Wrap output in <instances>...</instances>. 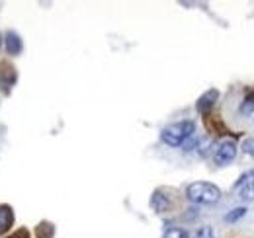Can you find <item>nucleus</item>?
<instances>
[{"label":"nucleus","mask_w":254,"mask_h":238,"mask_svg":"<svg viewBox=\"0 0 254 238\" xmlns=\"http://www.w3.org/2000/svg\"><path fill=\"white\" fill-rule=\"evenodd\" d=\"M186 197L197 205H215L221 199V189L209 181H193L186 189Z\"/></svg>","instance_id":"1"},{"label":"nucleus","mask_w":254,"mask_h":238,"mask_svg":"<svg viewBox=\"0 0 254 238\" xmlns=\"http://www.w3.org/2000/svg\"><path fill=\"white\" fill-rule=\"evenodd\" d=\"M193 133H195V123L186 119V121H178V123H172V125L164 127L160 131V139L168 147H182L188 139L193 137Z\"/></svg>","instance_id":"2"},{"label":"nucleus","mask_w":254,"mask_h":238,"mask_svg":"<svg viewBox=\"0 0 254 238\" xmlns=\"http://www.w3.org/2000/svg\"><path fill=\"white\" fill-rule=\"evenodd\" d=\"M235 193L243 201H254V170L243 174L235 183Z\"/></svg>","instance_id":"3"},{"label":"nucleus","mask_w":254,"mask_h":238,"mask_svg":"<svg viewBox=\"0 0 254 238\" xmlns=\"http://www.w3.org/2000/svg\"><path fill=\"white\" fill-rule=\"evenodd\" d=\"M235 156H237V145L233 141H223L221 145L215 149V152H213V160H215L217 166L231 164L235 160Z\"/></svg>","instance_id":"4"},{"label":"nucleus","mask_w":254,"mask_h":238,"mask_svg":"<svg viewBox=\"0 0 254 238\" xmlns=\"http://www.w3.org/2000/svg\"><path fill=\"white\" fill-rule=\"evenodd\" d=\"M16 84V68L12 64H0V86L4 92H10V88Z\"/></svg>","instance_id":"5"},{"label":"nucleus","mask_w":254,"mask_h":238,"mask_svg":"<svg viewBox=\"0 0 254 238\" xmlns=\"http://www.w3.org/2000/svg\"><path fill=\"white\" fill-rule=\"evenodd\" d=\"M217 98H219V92H217V90H207V92L197 100V112L203 114V116L209 114V110L215 106Z\"/></svg>","instance_id":"6"},{"label":"nucleus","mask_w":254,"mask_h":238,"mask_svg":"<svg viewBox=\"0 0 254 238\" xmlns=\"http://www.w3.org/2000/svg\"><path fill=\"white\" fill-rule=\"evenodd\" d=\"M14 225V213L12 207L8 205H0V237L6 235L10 231V227Z\"/></svg>","instance_id":"7"},{"label":"nucleus","mask_w":254,"mask_h":238,"mask_svg":"<svg viewBox=\"0 0 254 238\" xmlns=\"http://www.w3.org/2000/svg\"><path fill=\"white\" fill-rule=\"evenodd\" d=\"M151 205H153V209H155L157 213H166V211H170V207H172L170 199H168L166 195H162L160 191H155V193H153Z\"/></svg>","instance_id":"8"},{"label":"nucleus","mask_w":254,"mask_h":238,"mask_svg":"<svg viewBox=\"0 0 254 238\" xmlns=\"http://www.w3.org/2000/svg\"><path fill=\"white\" fill-rule=\"evenodd\" d=\"M6 51L10 55H20L22 53V39L14 31H8L6 33Z\"/></svg>","instance_id":"9"},{"label":"nucleus","mask_w":254,"mask_h":238,"mask_svg":"<svg viewBox=\"0 0 254 238\" xmlns=\"http://www.w3.org/2000/svg\"><path fill=\"white\" fill-rule=\"evenodd\" d=\"M253 110H254V90L251 92V94H247V98L243 100V104H241L239 112H241L243 116H249Z\"/></svg>","instance_id":"10"},{"label":"nucleus","mask_w":254,"mask_h":238,"mask_svg":"<svg viewBox=\"0 0 254 238\" xmlns=\"http://www.w3.org/2000/svg\"><path fill=\"white\" fill-rule=\"evenodd\" d=\"M164 238H190V237H188V233H186L184 229L172 227V229H168V231L164 233Z\"/></svg>","instance_id":"11"},{"label":"nucleus","mask_w":254,"mask_h":238,"mask_svg":"<svg viewBox=\"0 0 254 238\" xmlns=\"http://www.w3.org/2000/svg\"><path fill=\"white\" fill-rule=\"evenodd\" d=\"M191 238H215V235H213V229H211V227H199V229L193 233Z\"/></svg>","instance_id":"12"},{"label":"nucleus","mask_w":254,"mask_h":238,"mask_svg":"<svg viewBox=\"0 0 254 238\" xmlns=\"http://www.w3.org/2000/svg\"><path fill=\"white\" fill-rule=\"evenodd\" d=\"M247 215V209L245 207H237L233 213H229L227 217H225V221H229V223H235V221H239L241 217H245Z\"/></svg>","instance_id":"13"},{"label":"nucleus","mask_w":254,"mask_h":238,"mask_svg":"<svg viewBox=\"0 0 254 238\" xmlns=\"http://www.w3.org/2000/svg\"><path fill=\"white\" fill-rule=\"evenodd\" d=\"M243 150H245L247 154L254 156V139H247V141L243 143Z\"/></svg>","instance_id":"14"},{"label":"nucleus","mask_w":254,"mask_h":238,"mask_svg":"<svg viewBox=\"0 0 254 238\" xmlns=\"http://www.w3.org/2000/svg\"><path fill=\"white\" fill-rule=\"evenodd\" d=\"M10 238H28V231H24V229H22V231H18L14 237H10Z\"/></svg>","instance_id":"15"}]
</instances>
